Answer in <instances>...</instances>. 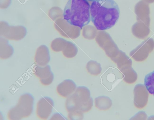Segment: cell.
<instances>
[{"label": "cell", "mask_w": 154, "mask_h": 120, "mask_svg": "<svg viewBox=\"0 0 154 120\" xmlns=\"http://www.w3.org/2000/svg\"><path fill=\"white\" fill-rule=\"evenodd\" d=\"M91 21L98 30H105L114 26L118 21L120 10L114 0H97L90 6Z\"/></svg>", "instance_id": "obj_1"}, {"label": "cell", "mask_w": 154, "mask_h": 120, "mask_svg": "<svg viewBox=\"0 0 154 120\" xmlns=\"http://www.w3.org/2000/svg\"><path fill=\"white\" fill-rule=\"evenodd\" d=\"M63 16L68 23L82 29L91 20L90 4L87 0H69L65 7Z\"/></svg>", "instance_id": "obj_2"}, {"label": "cell", "mask_w": 154, "mask_h": 120, "mask_svg": "<svg viewBox=\"0 0 154 120\" xmlns=\"http://www.w3.org/2000/svg\"><path fill=\"white\" fill-rule=\"evenodd\" d=\"M93 100L89 89L84 86L78 87L74 93L66 100L65 107L68 112L79 110L83 113L90 111L93 106Z\"/></svg>", "instance_id": "obj_3"}, {"label": "cell", "mask_w": 154, "mask_h": 120, "mask_svg": "<svg viewBox=\"0 0 154 120\" xmlns=\"http://www.w3.org/2000/svg\"><path fill=\"white\" fill-rule=\"evenodd\" d=\"M34 98L30 94H23L20 97L17 105L8 112L9 120H21L28 117L33 110Z\"/></svg>", "instance_id": "obj_4"}, {"label": "cell", "mask_w": 154, "mask_h": 120, "mask_svg": "<svg viewBox=\"0 0 154 120\" xmlns=\"http://www.w3.org/2000/svg\"><path fill=\"white\" fill-rule=\"evenodd\" d=\"M154 48V41L148 38L130 53V55L136 61L145 60Z\"/></svg>", "instance_id": "obj_5"}, {"label": "cell", "mask_w": 154, "mask_h": 120, "mask_svg": "<svg viewBox=\"0 0 154 120\" xmlns=\"http://www.w3.org/2000/svg\"><path fill=\"white\" fill-rule=\"evenodd\" d=\"M54 105L53 100L50 97H44L38 102L36 114L41 119H47L51 114Z\"/></svg>", "instance_id": "obj_6"}, {"label": "cell", "mask_w": 154, "mask_h": 120, "mask_svg": "<svg viewBox=\"0 0 154 120\" xmlns=\"http://www.w3.org/2000/svg\"><path fill=\"white\" fill-rule=\"evenodd\" d=\"M33 70L34 74L39 78L42 85H48L53 82L54 75L49 65L43 67L36 64L34 66Z\"/></svg>", "instance_id": "obj_7"}, {"label": "cell", "mask_w": 154, "mask_h": 120, "mask_svg": "<svg viewBox=\"0 0 154 120\" xmlns=\"http://www.w3.org/2000/svg\"><path fill=\"white\" fill-rule=\"evenodd\" d=\"M134 11L137 21H141L150 26V10L147 3L143 0L138 2L135 5Z\"/></svg>", "instance_id": "obj_8"}, {"label": "cell", "mask_w": 154, "mask_h": 120, "mask_svg": "<svg viewBox=\"0 0 154 120\" xmlns=\"http://www.w3.org/2000/svg\"><path fill=\"white\" fill-rule=\"evenodd\" d=\"M76 88V85L73 80L67 79L64 80L58 85L56 90L59 95L66 98L71 95Z\"/></svg>", "instance_id": "obj_9"}, {"label": "cell", "mask_w": 154, "mask_h": 120, "mask_svg": "<svg viewBox=\"0 0 154 120\" xmlns=\"http://www.w3.org/2000/svg\"><path fill=\"white\" fill-rule=\"evenodd\" d=\"M149 26L141 21H137L132 26V33L137 38L143 39L150 33Z\"/></svg>", "instance_id": "obj_10"}, {"label": "cell", "mask_w": 154, "mask_h": 120, "mask_svg": "<svg viewBox=\"0 0 154 120\" xmlns=\"http://www.w3.org/2000/svg\"><path fill=\"white\" fill-rule=\"evenodd\" d=\"M35 60L36 64L40 66H46L50 60L49 53L47 50H39L36 53Z\"/></svg>", "instance_id": "obj_11"}, {"label": "cell", "mask_w": 154, "mask_h": 120, "mask_svg": "<svg viewBox=\"0 0 154 120\" xmlns=\"http://www.w3.org/2000/svg\"><path fill=\"white\" fill-rule=\"evenodd\" d=\"M95 103V107L101 110H108L112 105V100L108 97L104 96L96 97Z\"/></svg>", "instance_id": "obj_12"}, {"label": "cell", "mask_w": 154, "mask_h": 120, "mask_svg": "<svg viewBox=\"0 0 154 120\" xmlns=\"http://www.w3.org/2000/svg\"><path fill=\"white\" fill-rule=\"evenodd\" d=\"M144 85L149 93L154 96V70L145 76Z\"/></svg>", "instance_id": "obj_13"}, {"label": "cell", "mask_w": 154, "mask_h": 120, "mask_svg": "<svg viewBox=\"0 0 154 120\" xmlns=\"http://www.w3.org/2000/svg\"><path fill=\"white\" fill-rule=\"evenodd\" d=\"M86 69L89 73L94 75H98L102 70L100 64L95 61L92 60L87 63Z\"/></svg>", "instance_id": "obj_14"}, {"label": "cell", "mask_w": 154, "mask_h": 120, "mask_svg": "<svg viewBox=\"0 0 154 120\" xmlns=\"http://www.w3.org/2000/svg\"><path fill=\"white\" fill-rule=\"evenodd\" d=\"M68 112V118L69 120H82L83 118V113L79 110Z\"/></svg>", "instance_id": "obj_15"}, {"label": "cell", "mask_w": 154, "mask_h": 120, "mask_svg": "<svg viewBox=\"0 0 154 120\" xmlns=\"http://www.w3.org/2000/svg\"><path fill=\"white\" fill-rule=\"evenodd\" d=\"M50 120H65L66 119L64 117L58 113H57L53 115Z\"/></svg>", "instance_id": "obj_16"}, {"label": "cell", "mask_w": 154, "mask_h": 120, "mask_svg": "<svg viewBox=\"0 0 154 120\" xmlns=\"http://www.w3.org/2000/svg\"><path fill=\"white\" fill-rule=\"evenodd\" d=\"M144 1L147 3H151L154 2V0H144Z\"/></svg>", "instance_id": "obj_17"}, {"label": "cell", "mask_w": 154, "mask_h": 120, "mask_svg": "<svg viewBox=\"0 0 154 120\" xmlns=\"http://www.w3.org/2000/svg\"><path fill=\"white\" fill-rule=\"evenodd\" d=\"M21 3L24 4L28 0H18Z\"/></svg>", "instance_id": "obj_18"}, {"label": "cell", "mask_w": 154, "mask_h": 120, "mask_svg": "<svg viewBox=\"0 0 154 120\" xmlns=\"http://www.w3.org/2000/svg\"><path fill=\"white\" fill-rule=\"evenodd\" d=\"M90 1H91V2H93V1H96L97 0H88Z\"/></svg>", "instance_id": "obj_19"}]
</instances>
